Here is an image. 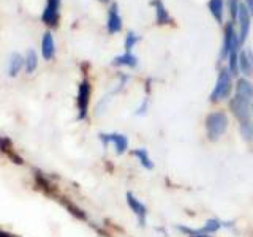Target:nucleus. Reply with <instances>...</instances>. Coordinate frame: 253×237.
Masks as SVG:
<instances>
[{"label":"nucleus","mask_w":253,"mask_h":237,"mask_svg":"<svg viewBox=\"0 0 253 237\" xmlns=\"http://www.w3.org/2000/svg\"><path fill=\"white\" fill-rule=\"evenodd\" d=\"M228 116L223 111H212L206 116L204 126H206V136L209 141H218L228 130Z\"/></svg>","instance_id":"1"},{"label":"nucleus","mask_w":253,"mask_h":237,"mask_svg":"<svg viewBox=\"0 0 253 237\" xmlns=\"http://www.w3.org/2000/svg\"><path fill=\"white\" fill-rule=\"evenodd\" d=\"M233 75L229 73L228 68H221L218 71V78H217V82L215 87H213L212 93L209 95V100L212 103H218V101H223L226 98H229V95L233 92Z\"/></svg>","instance_id":"2"},{"label":"nucleus","mask_w":253,"mask_h":237,"mask_svg":"<svg viewBox=\"0 0 253 237\" xmlns=\"http://www.w3.org/2000/svg\"><path fill=\"white\" fill-rule=\"evenodd\" d=\"M90 95H92V85L87 79H83L78 85V97H76L78 120H85L87 116H89Z\"/></svg>","instance_id":"3"},{"label":"nucleus","mask_w":253,"mask_h":237,"mask_svg":"<svg viewBox=\"0 0 253 237\" xmlns=\"http://www.w3.org/2000/svg\"><path fill=\"white\" fill-rule=\"evenodd\" d=\"M241 49V40L239 34L234 29L233 22H226L225 32H223V43H221V51H220V59H228V55L231 51H239Z\"/></svg>","instance_id":"4"},{"label":"nucleus","mask_w":253,"mask_h":237,"mask_svg":"<svg viewBox=\"0 0 253 237\" xmlns=\"http://www.w3.org/2000/svg\"><path fill=\"white\" fill-rule=\"evenodd\" d=\"M98 139L103 147L113 146L116 155H124L128 150V138L122 133H100Z\"/></svg>","instance_id":"5"},{"label":"nucleus","mask_w":253,"mask_h":237,"mask_svg":"<svg viewBox=\"0 0 253 237\" xmlns=\"http://www.w3.org/2000/svg\"><path fill=\"white\" fill-rule=\"evenodd\" d=\"M250 101L244 100L241 97H237V95H234V97L229 100V109H231V113L234 114V117L241 122H245V120H250Z\"/></svg>","instance_id":"6"},{"label":"nucleus","mask_w":253,"mask_h":237,"mask_svg":"<svg viewBox=\"0 0 253 237\" xmlns=\"http://www.w3.org/2000/svg\"><path fill=\"white\" fill-rule=\"evenodd\" d=\"M125 199H126V205H128L130 210L134 213V217L138 218L139 226H146V221H147V207L146 205L142 204L131 192L125 193Z\"/></svg>","instance_id":"7"},{"label":"nucleus","mask_w":253,"mask_h":237,"mask_svg":"<svg viewBox=\"0 0 253 237\" xmlns=\"http://www.w3.org/2000/svg\"><path fill=\"white\" fill-rule=\"evenodd\" d=\"M59 10H60V0H47L46 8L42 14V21L49 27H55L59 24Z\"/></svg>","instance_id":"8"},{"label":"nucleus","mask_w":253,"mask_h":237,"mask_svg":"<svg viewBox=\"0 0 253 237\" xmlns=\"http://www.w3.org/2000/svg\"><path fill=\"white\" fill-rule=\"evenodd\" d=\"M250 18L252 14L249 13L247 6H245L244 3H241L239 6V14H237V22H239V40H241V44L247 40V35L250 32Z\"/></svg>","instance_id":"9"},{"label":"nucleus","mask_w":253,"mask_h":237,"mask_svg":"<svg viewBox=\"0 0 253 237\" xmlns=\"http://www.w3.org/2000/svg\"><path fill=\"white\" fill-rule=\"evenodd\" d=\"M106 27L109 34H117L122 29V19L119 16V8L117 3H113L108 10V21H106Z\"/></svg>","instance_id":"10"},{"label":"nucleus","mask_w":253,"mask_h":237,"mask_svg":"<svg viewBox=\"0 0 253 237\" xmlns=\"http://www.w3.org/2000/svg\"><path fill=\"white\" fill-rule=\"evenodd\" d=\"M239 73L244 76L253 75V52L250 49L239 51Z\"/></svg>","instance_id":"11"},{"label":"nucleus","mask_w":253,"mask_h":237,"mask_svg":"<svg viewBox=\"0 0 253 237\" xmlns=\"http://www.w3.org/2000/svg\"><path fill=\"white\" fill-rule=\"evenodd\" d=\"M0 150L10 158V160L16 164H24V160L22 158L16 154V149L13 147V142L10 138H6V136H0Z\"/></svg>","instance_id":"12"},{"label":"nucleus","mask_w":253,"mask_h":237,"mask_svg":"<svg viewBox=\"0 0 253 237\" xmlns=\"http://www.w3.org/2000/svg\"><path fill=\"white\" fill-rule=\"evenodd\" d=\"M236 95L247 101L253 100V84L249 81V78H239L236 82Z\"/></svg>","instance_id":"13"},{"label":"nucleus","mask_w":253,"mask_h":237,"mask_svg":"<svg viewBox=\"0 0 253 237\" xmlns=\"http://www.w3.org/2000/svg\"><path fill=\"white\" fill-rule=\"evenodd\" d=\"M55 54V44H54V38L51 32H46L42 40V55L44 60H51Z\"/></svg>","instance_id":"14"},{"label":"nucleus","mask_w":253,"mask_h":237,"mask_svg":"<svg viewBox=\"0 0 253 237\" xmlns=\"http://www.w3.org/2000/svg\"><path fill=\"white\" fill-rule=\"evenodd\" d=\"M131 155H133L134 158H136L138 163H139L144 169H147V171H152V169H154V161H152V158H150V155H149V152H147V149H144V147H138V149H134V150H133Z\"/></svg>","instance_id":"15"},{"label":"nucleus","mask_w":253,"mask_h":237,"mask_svg":"<svg viewBox=\"0 0 253 237\" xmlns=\"http://www.w3.org/2000/svg\"><path fill=\"white\" fill-rule=\"evenodd\" d=\"M152 5H154V8H155V21H157V24L158 26H165V24H171V16H169V13L166 11V8H165V5L160 2V0H154L152 2Z\"/></svg>","instance_id":"16"},{"label":"nucleus","mask_w":253,"mask_h":237,"mask_svg":"<svg viewBox=\"0 0 253 237\" xmlns=\"http://www.w3.org/2000/svg\"><path fill=\"white\" fill-rule=\"evenodd\" d=\"M208 8L211 14L215 18L218 24H223V13H225V0H209Z\"/></svg>","instance_id":"17"},{"label":"nucleus","mask_w":253,"mask_h":237,"mask_svg":"<svg viewBox=\"0 0 253 237\" xmlns=\"http://www.w3.org/2000/svg\"><path fill=\"white\" fill-rule=\"evenodd\" d=\"M221 228H225V221H221L218 218H209V220H206V223L201 228H198V231L213 236L215 233H218Z\"/></svg>","instance_id":"18"},{"label":"nucleus","mask_w":253,"mask_h":237,"mask_svg":"<svg viewBox=\"0 0 253 237\" xmlns=\"http://www.w3.org/2000/svg\"><path fill=\"white\" fill-rule=\"evenodd\" d=\"M113 65L114 67H130L134 68L138 65V59L136 55H133L131 52H124L122 55H117L113 60Z\"/></svg>","instance_id":"19"},{"label":"nucleus","mask_w":253,"mask_h":237,"mask_svg":"<svg viewBox=\"0 0 253 237\" xmlns=\"http://www.w3.org/2000/svg\"><path fill=\"white\" fill-rule=\"evenodd\" d=\"M24 67V57L21 54H11L10 57V63H8V73H10L11 78H14L19 73Z\"/></svg>","instance_id":"20"},{"label":"nucleus","mask_w":253,"mask_h":237,"mask_svg":"<svg viewBox=\"0 0 253 237\" xmlns=\"http://www.w3.org/2000/svg\"><path fill=\"white\" fill-rule=\"evenodd\" d=\"M226 68L229 70V73L233 75V78L237 76V75H241L239 73V51H231V52H229V55H228V67Z\"/></svg>","instance_id":"21"},{"label":"nucleus","mask_w":253,"mask_h":237,"mask_svg":"<svg viewBox=\"0 0 253 237\" xmlns=\"http://www.w3.org/2000/svg\"><path fill=\"white\" fill-rule=\"evenodd\" d=\"M239 131H241V136L244 141L250 142L253 144V122L252 120H245L239 123Z\"/></svg>","instance_id":"22"},{"label":"nucleus","mask_w":253,"mask_h":237,"mask_svg":"<svg viewBox=\"0 0 253 237\" xmlns=\"http://www.w3.org/2000/svg\"><path fill=\"white\" fill-rule=\"evenodd\" d=\"M37 65H38V57H37L35 51L30 49L26 55V59H24V68H26V73L27 75L34 73V71L37 70Z\"/></svg>","instance_id":"23"},{"label":"nucleus","mask_w":253,"mask_h":237,"mask_svg":"<svg viewBox=\"0 0 253 237\" xmlns=\"http://www.w3.org/2000/svg\"><path fill=\"white\" fill-rule=\"evenodd\" d=\"M62 204L65 205V209H67L73 217H76V218H79V220H83V221H87V220H89V217H87V213H85L81 207H78L76 204L68 202V201H62Z\"/></svg>","instance_id":"24"},{"label":"nucleus","mask_w":253,"mask_h":237,"mask_svg":"<svg viewBox=\"0 0 253 237\" xmlns=\"http://www.w3.org/2000/svg\"><path fill=\"white\" fill-rule=\"evenodd\" d=\"M176 229L180 234H184L185 237H213L212 234L200 233L198 231V228H190V226H184V225H177Z\"/></svg>","instance_id":"25"},{"label":"nucleus","mask_w":253,"mask_h":237,"mask_svg":"<svg viewBox=\"0 0 253 237\" xmlns=\"http://www.w3.org/2000/svg\"><path fill=\"white\" fill-rule=\"evenodd\" d=\"M139 41V37L134 34V32H128L125 37V41H124V47H125V52H131V49L134 47V44H136Z\"/></svg>","instance_id":"26"},{"label":"nucleus","mask_w":253,"mask_h":237,"mask_svg":"<svg viewBox=\"0 0 253 237\" xmlns=\"http://www.w3.org/2000/svg\"><path fill=\"white\" fill-rule=\"evenodd\" d=\"M239 6H241L239 0H228V11H229V18H231V22L233 24L237 21V14H239Z\"/></svg>","instance_id":"27"},{"label":"nucleus","mask_w":253,"mask_h":237,"mask_svg":"<svg viewBox=\"0 0 253 237\" xmlns=\"http://www.w3.org/2000/svg\"><path fill=\"white\" fill-rule=\"evenodd\" d=\"M147 108H149V100L144 98V100H142L141 105H139V108H138V111H136V114H138V116H144V114L147 113Z\"/></svg>","instance_id":"28"},{"label":"nucleus","mask_w":253,"mask_h":237,"mask_svg":"<svg viewBox=\"0 0 253 237\" xmlns=\"http://www.w3.org/2000/svg\"><path fill=\"white\" fill-rule=\"evenodd\" d=\"M245 6H247V10H249V13L253 16V0H245V3H244Z\"/></svg>","instance_id":"29"},{"label":"nucleus","mask_w":253,"mask_h":237,"mask_svg":"<svg viewBox=\"0 0 253 237\" xmlns=\"http://www.w3.org/2000/svg\"><path fill=\"white\" fill-rule=\"evenodd\" d=\"M0 237H14V236H11L10 233L3 231V229H0Z\"/></svg>","instance_id":"30"},{"label":"nucleus","mask_w":253,"mask_h":237,"mask_svg":"<svg viewBox=\"0 0 253 237\" xmlns=\"http://www.w3.org/2000/svg\"><path fill=\"white\" fill-rule=\"evenodd\" d=\"M250 114H252V117H253V103H252V106H250Z\"/></svg>","instance_id":"31"},{"label":"nucleus","mask_w":253,"mask_h":237,"mask_svg":"<svg viewBox=\"0 0 253 237\" xmlns=\"http://www.w3.org/2000/svg\"><path fill=\"white\" fill-rule=\"evenodd\" d=\"M100 2H108V0H100Z\"/></svg>","instance_id":"32"}]
</instances>
